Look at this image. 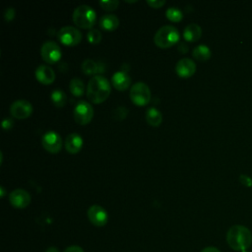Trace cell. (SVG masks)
I'll return each instance as SVG.
<instances>
[{
  "mask_svg": "<svg viewBox=\"0 0 252 252\" xmlns=\"http://www.w3.org/2000/svg\"><path fill=\"white\" fill-rule=\"evenodd\" d=\"M146 120L151 126L158 127L162 121V115L158 109L155 107H150L146 112Z\"/></svg>",
  "mask_w": 252,
  "mask_h": 252,
  "instance_id": "d6986e66",
  "label": "cell"
},
{
  "mask_svg": "<svg viewBox=\"0 0 252 252\" xmlns=\"http://www.w3.org/2000/svg\"><path fill=\"white\" fill-rule=\"evenodd\" d=\"M4 16H5V20L7 22L12 21L14 19V17H15V9L13 7H8L6 9V11H5Z\"/></svg>",
  "mask_w": 252,
  "mask_h": 252,
  "instance_id": "f1b7e54d",
  "label": "cell"
},
{
  "mask_svg": "<svg viewBox=\"0 0 252 252\" xmlns=\"http://www.w3.org/2000/svg\"><path fill=\"white\" fill-rule=\"evenodd\" d=\"M226 241L231 249L242 252L247 250L252 244V233L248 227L235 224L227 230Z\"/></svg>",
  "mask_w": 252,
  "mask_h": 252,
  "instance_id": "6da1fadb",
  "label": "cell"
},
{
  "mask_svg": "<svg viewBox=\"0 0 252 252\" xmlns=\"http://www.w3.org/2000/svg\"><path fill=\"white\" fill-rule=\"evenodd\" d=\"M96 19L95 11L88 5H80L73 12V22L82 29H91Z\"/></svg>",
  "mask_w": 252,
  "mask_h": 252,
  "instance_id": "277c9868",
  "label": "cell"
},
{
  "mask_svg": "<svg viewBox=\"0 0 252 252\" xmlns=\"http://www.w3.org/2000/svg\"><path fill=\"white\" fill-rule=\"evenodd\" d=\"M0 190H1V197H4V188L1 187Z\"/></svg>",
  "mask_w": 252,
  "mask_h": 252,
  "instance_id": "d590c367",
  "label": "cell"
},
{
  "mask_svg": "<svg viewBox=\"0 0 252 252\" xmlns=\"http://www.w3.org/2000/svg\"><path fill=\"white\" fill-rule=\"evenodd\" d=\"M239 180H240V182H241L242 184H244L245 186H251V185H252V180H251L248 176H246V175H244V174L240 175Z\"/></svg>",
  "mask_w": 252,
  "mask_h": 252,
  "instance_id": "4dcf8cb0",
  "label": "cell"
},
{
  "mask_svg": "<svg viewBox=\"0 0 252 252\" xmlns=\"http://www.w3.org/2000/svg\"><path fill=\"white\" fill-rule=\"evenodd\" d=\"M69 88H70V92L75 96H82L84 94V93H85V85L78 78H74V79H72L70 81Z\"/></svg>",
  "mask_w": 252,
  "mask_h": 252,
  "instance_id": "7402d4cb",
  "label": "cell"
},
{
  "mask_svg": "<svg viewBox=\"0 0 252 252\" xmlns=\"http://www.w3.org/2000/svg\"><path fill=\"white\" fill-rule=\"evenodd\" d=\"M111 84L116 90L125 91L129 88L131 84V79L126 72L118 71L113 74L111 78Z\"/></svg>",
  "mask_w": 252,
  "mask_h": 252,
  "instance_id": "2e32d148",
  "label": "cell"
},
{
  "mask_svg": "<svg viewBox=\"0 0 252 252\" xmlns=\"http://www.w3.org/2000/svg\"><path fill=\"white\" fill-rule=\"evenodd\" d=\"M192 55L198 61H207L208 59H210L212 52H211V49L207 45L200 44L193 49Z\"/></svg>",
  "mask_w": 252,
  "mask_h": 252,
  "instance_id": "44dd1931",
  "label": "cell"
},
{
  "mask_svg": "<svg viewBox=\"0 0 252 252\" xmlns=\"http://www.w3.org/2000/svg\"><path fill=\"white\" fill-rule=\"evenodd\" d=\"M41 144L47 152L51 154H57L62 148V139L58 133L49 131L42 136Z\"/></svg>",
  "mask_w": 252,
  "mask_h": 252,
  "instance_id": "9c48e42d",
  "label": "cell"
},
{
  "mask_svg": "<svg viewBox=\"0 0 252 252\" xmlns=\"http://www.w3.org/2000/svg\"><path fill=\"white\" fill-rule=\"evenodd\" d=\"M63 252H84L83 248L81 246H77V245H72L67 247Z\"/></svg>",
  "mask_w": 252,
  "mask_h": 252,
  "instance_id": "1f68e13d",
  "label": "cell"
},
{
  "mask_svg": "<svg viewBox=\"0 0 252 252\" xmlns=\"http://www.w3.org/2000/svg\"><path fill=\"white\" fill-rule=\"evenodd\" d=\"M202 36V29L197 24H189L183 31V37L189 42H194Z\"/></svg>",
  "mask_w": 252,
  "mask_h": 252,
  "instance_id": "e0dca14e",
  "label": "cell"
},
{
  "mask_svg": "<svg viewBox=\"0 0 252 252\" xmlns=\"http://www.w3.org/2000/svg\"><path fill=\"white\" fill-rule=\"evenodd\" d=\"M178 50L181 51L182 53H186L187 50H188V46H187L184 42H181V43L179 44V46H178Z\"/></svg>",
  "mask_w": 252,
  "mask_h": 252,
  "instance_id": "836d02e7",
  "label": "cell"
},
{
  "mask_svg": "<svg viewBox=\"0 0 252 252\" xmlns=\"http://www.w3.org/2000/svg\"><path fill=\"white\" fill-rule=\"evenodd\" d=\"M99 26L104 31L112 32L118 28L119 19L115 15H112V14L103 15L99 20Z\"/></svg>",
  "mask_w": 252,
  "mask_h": 252,
  "instance_id": "ac0fdd59",
  "label": "cell"
},
{
  "mask_svg": "<svg viewBox=\"0 0 252 252\" xmlns=\"http://www.w3.org/2000/svg\"><path fill=\"white\" fill-rule=\"evenodd\" d=\"M201 252H220V251L217 247L208 246V247H205Z\"/></svg>",
  "mask_w": 252,
  "mask_h": 252,
  "instance_id": "d6a6232c",
  "label": "cell"
},
{
  "mask_svg": "<svg viewBox=\"0 0 252 252\" xmlns=\"http://www.w3.org/2000/svg\"><path fill=\"white\" fill-rule=\"evenodd\" d=\"M242 252H250V251H247V250H245V251H242Z\"/></svg>",
  "mask_w": 252,
  "mask_h": 252,
  "instance_id": "8d00e7d4",
  "label": "cell"
},
{
  "mask_svg": "<svg viewBox=\"0 0 252 252\" xmlns=\"http://www.w3.org/2000/svg\"><path fill=\"white\" fill-rule=\"evenodd\" d=\"M73 114H74V119L78 124L86 125L91 122L94 116V109L89 102L85 100H81L76 104Z\"/></svg>",
  "mask_w": 252,
  "mask_h": 252,
  "instance_id": "8992f818",
  "label": "cell"
},
{
  "mask_svg": "<svg viewBox=\"0 0 252 252\" xmlns=\"http://www.w3.org/2000/svg\"><path fill=\"white\" fill-rule=\"evenodd\" d=\"M58 39L67 46H75L80 43L82 39L81 32L71 26L63 27L58 32Z\"/></svg>",
  "mask_w": 252,
  "mask_h": 252,
  "instance_id": "52a82bcc",
  "label": "cell"
},
{
  "mask_svg": "<svg viewBox=\"0 0 252 252\" xmlns=\"http://www.w3.org/2000/svg\"><path fill=\"white\" fill-rule=\"evenodd\" d=\"M10 204L17 209H24L31 203V195L24 189H16L9 194Z\"/></svg>",
  "mask_w": 252,
  "mask_h": 252,
  "instance_id": "7c38bea8",
  "label": "cell"
},
{
  "mask_svg": "<svg viewBox=\"0 0 252 252\" xmlns=\"http://www.w3.org/2000/svg\"><path fill=\"white\" fill-rule=\"evenodd\" d=\"M40 54L46 63L53 64L61 58V49L55 41L48 40L42 44L40 48Z\"/></svg>",
  "mask_w": 252,
  "mask_h": 252,
  "instance_id": "ba28073f",
  "label": "cell"
},
{
  "mask_svg": "<svg viewBox=\"0 0 252 252\" xmlns=\"http://www.w3.org/2000/svg\"><path fill=\"white\" fill-rule=\"evenodd\" d=\"M82 70L86 75H94L96 73L103 72V67L92 59H86L82 63Z\"/></svg>",
  "mask_w": 252,
  "mask_h": 252,
  "instance_id": "ffe728a7",
  "label": "cell"
},
{
  "mask_svg": "<svg viewBox=\"0 0 252 252\" xmlns=\"http://www.w3.org/2000/svg\"><path fill=\"white\" fill-rule=\"evenodd\" d=\"M45 252H59V250L56 247H49L46 249Z\"/></svg>",
  "mask_w": 252,
  "mask_h": 252,
  "instance_id": "e575fe53",
  "label": "cell"
},
{
  "mask_svg": "<svg viewBox=\"0 0 252 252\" xmlns=\"http://www.w3.org/2000/svg\"><path fill=\"white\" fill-rule=\"evenodd\" d=\"M110 92L111 89L108 80L101 75L94 76L88 83L87 96L93 103L98 104L105 101Z\"/></svg>",
  "mask_w": 252,
  "mask_h": 252,
  "instance_id": "7a4b0ae2",
  "label": "cell"
},
{
  "mask_svg": "<svg viewBox=\"0 0 252 252\" xmlns=\"http://www.w3.org/2000/svg\"><path fill=\"white\" fill-rule=\"evenodd\" d=\"M13 126V120L11 118H5L3 121H2V127L3 129L5 130H8V129H11Z\"/></svg>",
  "mask_w": 252,
  "mask_h": 252,
  "instance_id": "f546056e",
  "label": "cell"
},
{
  "mask_svg": "<svg viewBox=\"0 0 252 252\" xmlns=\"http://www.w3.org/2000/svg\"><path fill=\"white\" fill-rule=\"evenodd\" d=\"M35 78L39 83L49 85L55 80V72L47 65H39L35 70Z\"/></svg>",
  "mask_w": 252,
  "mask_h": 252,
  "instance_id": "5bb4252c",
  "label": "cell"
},
{
  "mask_svg": "<svg viewBox=\"0 0 252 252\" xmlns=\"http://www.w3.org/2000/svg\"><path fill=\"white\" fill-rule=\"evenodd\" d=\"M165 16L169 21L175 22V23L181 21L183 18L182 11L177 7H169L165 12Z\"/></svg>",
  "mask_w": 252,
  "mask_h": 252,
  "instance_id": "cb8c5ba5",
  "label": "cell"
},
{
  "mask_svg": "<svg viewBox=\"0 0 252 252\" xmlns=\"http://www.w3.org/2000/svg\"><path fill=\"white\" fill-rule=\"evenodd\" d=\"M101 37H102L101 32H100L98 30H96V29H91L90 32H89L88 34H87L88 40H89L91 43H93V44H96V43L100 42Z\"/></svg>",
  "mask_w": 252,
  "mask_h": 252,
  "instance_id": "d4e9b609",
  "label": "cell"
},
{
  "mask_svg": "<svg viewBox=\"0 0 252 252\" xmlns=\"http://www.w3.org/2000/svg\"><path fill=\"white\" fill-rule=\"evenodd\" d=\"M179 32L173 26H163L158 30L154 41L160 48H168L179 40Z\"/></svg>",
  "mask_w": 252,
  "mask_h": 252,
  "instance_id": "3957f363",
  "label": "cell"
},
{
  "mask_svg": "<svg viewBox=\"0 0 252 252\" xmlns=\"http://www.w3.org/2000/svg\"><path fill=\"white\" fill-rule=\"evenodd\" d=\"M83 147V139L78 133H71L65 139V149L70 154H77Z\"/></svg>",
  "mask_w": 252,
  "mask_h": 252,
  "instance_id": "9a60e30c",
  "label": "cell"
},
{
  "mask_svg": "<svg viewBox=\"0 0 252 252\" xmlns=\"http://www.w3.org/2000/svg\"><path fill=\"white\" fill-rule=\"evenodd\" d=\"M175 71L180 78H189L196 72V64L190 58H182L175 65Z\"/></svg>",
  "mask_w": 252,
  "mask_h": 252,
  "instance_id": "4fadbf2b",
  "label": "cell"
},
{
  "mask_svg": "<svg viewBox=\"0 0 252 252\" xmlns=\"http://www.w3.org/2000/svg\"><path fill=\"white\" fill-rule=\"evenodd\" d=\"M51 100L56 107H62L66 104L67 96L64 92L60 90H54L51 93Z\"/></svg>",
  "mask_w": 252,
  "mask_h": 252,
  "instance_id": "603a6c76",
  "label": "cell"
},
{
  "mask_svg": "<svg viewBox=\"0 0 252 252\" xmlns=\"http://www.w3.org/2000/svg\"><path fill=\"white\" fill-rule=\"evenodd\" d=\"M147 4L150 5L152 8L157 9V8L162 7L165 4V1L164 0H148Z\"/></svg>",
  "mask_w": 252,
  "mask_h": 252,
  "instance_id": "83f0119b",
  "label": "cell"
},
{
  "mask_svg": "<svg viewBox=\"0 0 252 252\" xmlns=\"http://www.w3.org/2000/svg\"><path fill=\"white\" fill-rule=\"evenodd\" d=\"M10 112L17 119H26L32 113V106L28 100L19 99L11 104Z\"/></svg>",
  "mask_w": 252,
  "mask_h": 252,
  "instance_id": "8fae6325",
  "label": "cell"
},
{
  "mask_svg": "<svg viewBox=\"0 0 252 252\" xmlns=\"http://www.w3.org/2000/svg\"><path fill=\"white\" fill-rule=\"evenodd\" d=\"M87 216L90 221L95 226H103L108 220L106 211L99 205L91 206L87 212Z\"/></svg>",
  "mask_w": 252,
  "mask_h": 252,
  "instance_id": "30bf717a",
  "label": "cell"
},
{
  "mask_svg": "<svg viewBox=\"0 0 252 252\" xmlns=\"http://www.w3.org/2000/svg\"><path fill=\"white\" fill-rule=\"evenodd\" d=\"M130 98L136 105H147L151 99L150 88L142 82L134 84L130 90Z\"/></svg>",
  "mask_w": 252,
  "mask_h": 252,
  "instance_id": "5b68a950",
  "label": "cell"
},
{
  "mask_svg": "<svg viewBox=\"0 0 252 252\" xmlns=\"http://www.w3.org/2000/svg\"><path fill=\"white\" fill-rule=\"evenodd\" d=\"M99 5L105 11H113L118 7L119 1H117V0H106V1L101 0V1H99Z\"/></svg>",
  "mask_w": 252,
  "mask_h": 252,
  "instance_id": "484cf974",
  "label": "cell"
},
{
  "mask_svg": "<svg viewBox=\"0 0 252 252\" xmlns=\"http://www.w3.org/2000/svg\"><path fill=\"white\" fill-rule=\"evenodd\" d=\"M128 114V109L124 106H118L112 112V117L115 120H123Z\"/></svg>",
  "mask_w": 252,
  "mask_h": 252,
  "instance_id": "4316f807",
  "label": "cell"
}]
</instances>
